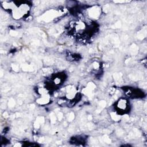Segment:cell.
I'll return each mask as SVG.
<instances>
[{"mask_svg": "<svg viewBox=\"0 0 147 147\" xmlns=\"http://www.w3.org/2000/svg\"><path fill=\"white\" fill-rule=\"evenodd\" d=\"M126 101L125 100H120L119 101L118 103V109H120L121 110H125L127 107V104H126Z\"/></svg>", "mask_w": 147, "mask_h": 147, "instance_id": "cell-1", "label": "cell"}]
</instances>
